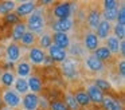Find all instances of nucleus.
Segmentation results:
<instances>
[{
    "label": "nucleus",
    "instance_id": "nucleus-1",
    "mask_svg": "<svg viewBox=\"0 0 125 110\" xmlns=\"http://www.w3.org/2000/svg\"><path fill=\"white\" fill-rule=\"evenodd\" d=\"M24 23L28 31L34 32L35 35H39L41 32H43L47 26V16H46L44 7H39L38 5L35 8V11L24 20Z\"/></svg>",
    "mask_w": 125,
    "mask_h": 110
},
{
    "label": "nucleus",
    "instance_id": "nucleus-2",
    "mask_svg": "<svg viewBox=\"0 0 125 110\" xmlns=\"http://www.w3.org/2000/svg\"><path fill=\"white\" fill-rule=\"evenodd\" d=\"M73 3L70 1H54L50 8V13L54 18V20H61V19L71 18L73 15Z\"/></svg>",
    "mask_w": 125,
    "mask_h": 110
},
{
    "label": "nucleus",
    "instance_id": "nucleus-3",
    "mask_svg": "<svg viewBox=\"0 0 125 110\" xmlns=\"http://www.w3.org/2000/svg\"><path fill=\"white\" fill-rule=\"evenodd\" d=\"M61 71H62V75L69 80H74L78 78L79 75V64L78 60L74 58H70L69 56L65 62L61 63Z\"/></svg>",
    "mask_w": 125,
    "mask_h": 110
},
{
    "label": "nucleus",
    "instance_id": "nucleus-4",
    "mask_svg": "<svg viewBox=\"0 0 125 110\" xmlns=\"http://www.w3.org/2000/svg\"><path fill=\"white\" fill-rule=\"evenodd\" d=\"M1 102L6 107L14 110V109H18L20 106V102H22V97L14 90V89H4L1 91Z\"/></svg>",
    "mask_w": 125,
    "mask_h": 110
},
{
    "label": "nucleus",
    "instance_id": "nucleus-5",
    "mask_svg": "<svg viewBox=\"0 0 125 110\" xmlns=\"http://www.w3.org/2000/svg\"><path fill=\"white\" fill-rule=\"evenodd\" d=\"M101 19V5L98 3H94L92 7L87 10V15H86V26H87V30L89 31H95L97 26L100 24Z\"/></svg>",
    "mask_w": 125,
    "mask_h": 110
},
{
    "label": "nucleus",
    "instance_id": "nucleus-6",
    "mask_svg": "<svg viewBox=\"0 0 125 110\" xmlns=\"http://www.w3.org/2000/svg\"><path fill=\"white\" fill-rule=\"evenodd\" d=\"M36 7H38V1H35V0L18 3V5H16V8H15L14 12L16 13V16L20 19V20H24V19H27L28 16L35 11Z\"/></svg>",
    "mask_w": 125,
    "mask_h": 110
},
{
    "label": "nucleus",
    "instance_id": "nucleus-7",
    "mask_svg": "<svg viewBox=\"0 0 125 110\" xmlns=\"http://www.w3.org/2000/svg\"><path fill=\"white\" fill-rule=\"evenodd\" d=\"M101 110H124V103L113 94H105L101 102Z\"/></svg>",
    "mask_w": 125,
    "mask_h": 110
},
{
    "label": "nucleus",
    "instance_id": "nucleus-8",
    "mask_svg": "<svg viewBox=\"0 0 125 110\" xmlns=\"http://www.w3.org/2000/svg\"><path fill=\"white\" fill-rule=\"evenodd\" d=\"M47 56L46 51L39 48L38 46H34L32 48H30L27 52V60L30 62L31 66H42L44 62V58Z\"/></svg>",
    "mask_w": 125,
    "mask_h": 110
},
{
    "label": "nucleus",
    "instance_id": "nucleus-9",
    "mask_svg": "<svg viewBox=\"0 0 125 110\" xmlns=\"http://www.w3.org/2000/svg\"><path fill=\"white\" fill-rule=\"evenodd\" d=\"M105 66L101 60H98L93 54H89V55L85 58L83 60V67L87 70V71L93 72V74H98V72H102L105 70Z\"/></svg>",
    "mask_w": 125,
    "mask_h": 110
},
{
    "label": "nucleus",
    "instance_id": "nucleus-10",
    "mask_svg": "<svg viewBox=\"0 0 125 110\" xmlns=\"http://www.w3.org/2000/svg\"><path fill=\"white\" fill-rule=\"evenodd\" d=\"M74 27V19L67 18V19H61V20H52L50 23V30L52 32H65L67 34L70 30Z\"/></svg>",
    "mask_w": 125,
    "mask_h": 110
},
{
    "label": "nucleus",
    "instance_id": "nucleus-11",
    "mask_svg": "<svg viewBox=\"0 0 125 110\" xmlns=\"http://www.w3.org/2000/svg\"><path fill=\"white\" fill-rule=\"evenodd\" d=\"M82 46H83L85 50L90 51V52H94V51L101 46V42H100V39L95 36L94 32L87 30L83 34V38H82Z\"/></svg>",
    "mask_w": 125,
    "mask_h": 110
},
{
    "label": "nucleus",
    "instance_id": "nucleus-12",
    "mask_svg": "<svg viewBox=\"0 0 125 110\" xmlns=\"http://www.w3.org/2000/svg\"><path fill=\"white\" fill-rule=\"evenodd\" d=\"M20 105H22L23 110H38L39 106H41V98H39L38 94L28 91L27 94L23 95Z\"/></svg>",
    "mask_w": 125,
    "mask_h": 110
},
{
    "label": "nucleus",
    "instance_id": "nucleus-13",
    "mask_svg": "<svg viewBox=\"0 0 125 110\" xmlns=\"http://www.w3.org/2000/svg\"><path fill=\"white\" fill-rule=\"evenodd\" d=\"M85 91H86L87 97H89L92 106H100L105 94H104L101 90H98L93 83H87L86 87H85Z\"/></svg>",
    "mask_w": 125,
    "mask_h": 110
},
{
    "label": "nucleus",
    "instance_id": "nucleus-14",
    "mask_svg": "<svg viewBox=\"0 0 125 110\" xmlns=\"http://www.w3.org/2000/svg\"><path fill=\"white\" fill-rule=\"evenodd\" d=\"M46 54L54 63H62V62H65L66 59L69 58L67 50L59 48V47H57V46H54V44L46 51Z\"/></svg>",
    "mask_w": 125,
    "mask_h": 110
},
{
    "label": "nucleus",
    "instance_id": "nucleus-15",
    "mask_svg": "<svg viewBox=\"0 0 125 110\" xmlns=\"http://www.w3.org/2000/svg\"><path fill=\"white\" fill-rule=\"evenodd\" d=\"M6 58L10 63H15L22 59V47L18 43H10L6 48Z\"/></svg>",
    "mask_w": 125,
    "mask_h": 110
},
{
    "label": "nucleus",
    "instance_id": "nucleus-16",
    "mask_svg": "<svg viewBox=\"0 0 125 110\" xmlns=\"http://www.w3.org/2000/svg\"><path fill=\"white\" fill-rule=\"evenodd\" d=\"M14 72L18 78H24V79H27L31 75V72H32V66L30 64V62L27 59H20L16 63V66H15Z\"/></svg>",
    "mask_w": 125,
    "mask_h": 110
},
{
    "label": "nucleus",
    "instance_id": "nucleus-17",
    "mask_svg": "<svg viewBox=\"0 0 125 110\" xmlns=\"http://www.w3.org/2000/svg\"><path fill=\"white\" fill-rule=\"evenodd\" d=\"M112 27H113V24H112V23H109V21L101 19L100 24L97 26V28H95V31H94L95 36L100 39V42H101V40L105 42V40L112 35Z\"/></svg>",
    "mask_w": 125,
    "mask_h": 110
},
{
    "label": "nucleus",
    "instance_id": "nucleus-18",
    "mask_svg": "<svg viewBox=\"0 0 125 110\" xmlns=\"http://www.w3.org/2000/svg\"><path fill=\"white\" fill-rule=\"evenodd\" d=\"M51 38L52 44L59 48H63V50H67L71 44L70 36H69V34H65V32H51Z\"/></svg>",
    "mask_w": 125,
    "mask_h": 110
},
{
    "label": "nucleus",
    "instance_id": "nucleus-19",
    "mask_svg": "<svg viewBox=\"0 0 125 110\" xmlns=\"http://www.w3.org/2000/svg\"><path fill=\"white\" fill-rule=\"evenodd\" d=\"M27 83H28V90H30V93L39 94L43 91V80H42V78L39 75L31 74L27 78Z\"/></svg>",
    "mask_w": 125,
    "mask_h": 110
},
{
    "label": "nucleus",
    "instance_id": "nucleus-20",
    "mask_svg": "<svg viewBox=\"0 0 125 110\" xmlns=\"http://www.w3.org/2000/svg\"><path fill=\"white\" fill-rule=\"evenodd\" d=\"M27 31V27H26V23L24 20L19 21L18 24L11 27V38H12V43H18L19 44L20 39L23 38L24 32Z\"/></svg>",
    "mask_w": 125,
    "mask_h": 110
},
{
    "label": "nucleus",
    "instance_id": "nucleus-21",
    "mask_svg": "<svg viewBox=\"0 0 125 110\" xmlns=\"http://www.w3.org/2000/svg\"><path fill=\"white\" fill-rule=\"evenodd\" d=\"M92 54L98 59V60L102 62L104 64H106V63H112V62H113V59H114V56L112 55V52H110V51H109L104 44H102V46H100V47H98L97 50L94 51V52H92Z\"/></svg>",
    "mask_w": 125,
    "mask_h": 110
},
{
    "label": "nucleus",
    "instance_id": "nucleus-22",
    "mask_svg": "<svg viewBox=\"0 0 125 110\" xmlns=\"http://www.w3.org/2000/svg\"><path fill=\"white\" fill-rule=\"evenodd\" d=\"M36 46L42 50L47 51L50 47L52 46V38H51V32L50 31H46L44 30L43 32H41L38 36V40H36Z\"/></svg>",
    "mask_w": 125,
    "mask_h": 110
},
{
    "label": "nucleus",
    "instance_id": "nucleus-23",
    "mask_svg": "<svg viewBox=\"0 0 125 110\" xmlns=\"http://www.w3.org/2000/svg\"><path fill=\"white\" fill-rule=\"evenodd\" d=\"M36 40H38V35H35L34 32H31V31H26L24 32V35H23V38L20 39V42H19V46L22 48H32L34 46H36Z\"/></svg>",
    "mask_w": 125,
    "mask_h": 110
},
{
    "label": "nucleus",
    "instance_id": "nucleus-24",
    "mask_svg": "<svg viewBox=\"0 0 125 110\" xmlns=\"http://www.w3.org/2000/svg\"><path fill=\"white\" fill-rule=\"evenodd\" d=\"M73 95H74L77 103L79 105V107H81V109H85V107H90V106H92L90 99H89V97H87L85 89H77V90L73 93Z\"/></svg>",
    "mask_w": 125,
    "mask_h": 110
},
{
    "label": "nucleus",
    "instance_id": "nucleus-25",
    "mask_svg": "<svg viewBox=\"0 0 125 110\" xmlns=\"http://www.w3.org/2000/svg\"><path fill=\"white\" fill-rule=\"evenodd\" d=\"M16 79V75L12 70H6V71L1 72V77H0V83L4 89H12L14 82Z\"/></svg>",
    "mask_w": 125,
    "mask_h": 110
},
{
    "label": "nucleus",
    "instance_id": "nucleus-26",
    "mask_svg": "<svg viewBox=\"0 0 125 110\" xmlns=\"http://www.w3.org/2000/svg\"><path fill=\"white\" fill-rule=\"evenodd\" d=\"M120 43H121V40H118L116 36H113V35H110V36L108 38V39L105 40V47L108 48L109 51L112 52V55L114 56V58H118V52H120Z\"/></svg>",
    "mask_w": 125,
    "mask_h": 110
},
{
    "label": "nucleus",
    "instance_id": "nucleus-27",
    "mask_svg": "<svg viewBox=\"0 0 125 110\" xmlns=\"http://www.w3.org/2000/svg\"><path fill=\"white\" fill-rule=\"evenodd\" d=\"M18 3L19 1H16V0H1L0 1V18L14 12Z\"/></svg>",
    "mask_w": 125,
    "mask_h": 110
},
{
    "label": "nucleus",
    "instance_id": "nucleus-28",
    "mask_svg": "<svg viewBox=\"0 0 125 110\" xmlns=\"http://www.w3.org/2000/svg\"><path fill=\"white\" fill-rule=\"evenodd\" d=\"M93 85H94L98 90L102 91L104 94H112V91H113L110 82H109L108 79H105V78H95V79L93 80Z\"/></svg>",
    "mask_w": 125,
    "mask_h": 110
},
{
    "label": "nucleus",
    "instance_id": "nucleus-29",
    "mask_svg": "<svg viewBox=\"0 0 125 110\" xmlns=\"http://www.w3.org/2000/svg\"><path fill=\"white\" fill-rule=\"evenodd\" d=\"M14 90L16 91L19 95H24V94H27L28 91V83H27V79H24V78H18L15 79L14 82Z\"/></svg>",
    "mask_w": 125,
    "mask_h": 110
},
{
    "label": "nucleus",
    "instance_id": "nucleus-30",
    "mask_svg": "<svg viewBox=\"0 0 125 110\" xmlns=\"http://www.w3.org/2000/svg\"><path fill=\"white\" fill-rule=\"evenodd\" d=\"M62 101L65 102L66 107H67L69 110H81V107H79L78 103H77V101H75V98H74V95H73L71 91H66Z\"/></svg>",
    "mask_w": 125,
    "mask_h": 110
},
{
    "label": "nucleus",
    "instance_id": "nucleus-31",
    "mask_svg": "<svg viewBox=\"0 0 125 110\" xmlns=\"http://www.w3.org/2000/svg\"><path fill=\"white\" fill-rule=\"evenodd\" d=\"M112 35L116 36L118 40H125V26L114 23L112 27Z\"/></svg>",
    "mask_w": 125,
    "mask_h": 110
},
{
    "label": "nucleus",
    "instance_id": "nucleus-32",
    "mask_svg": "<svg viewBox=\"0 0 125 110\" xmlns=\"http://www.w3.org/2000/svg\"><path fill=\"white\" fill-rule=\"evenodd\" d=\"M116 23L121 24V26H125V1H120V4H118Z\"/></svg>",
    "mask_w": 125,
    "mask_h": 110
},
{
    "label": "nucleus",
    "instance_id": "nucleus-33",
    "mask_svg": "<svg viewBox=\"0 0 125 110\" xmlns=\"http://www.w3.org/2000/svg\"><path fill=\"white\" fill-rule=\"evenodd\" d=\"M1 19H3V23L7 24V26H10V27H12V26H15V24H18L19 21H22V20H20V19L16 16V13H15V12L8 13V15L3 16Z\"/></svg>",
    "mask_w": 125,
    "mask_h": 110
},
{
    "label": "nucleus",
    "instance_id": "nucleus-34",
    "mask_svg": "<svg viewBox=\"0 0 125 110\" xmlns=\"http://www.w3.org/2000/svg\"><path fill=\"white\" fill-rule=\"evenodd\" d=\"M47 110H69V109L66 107L65 102L62 99H52V101H50Z\"/></svg>",
    "mask_w": 125,
    "mask_h": 110
},
{
    "label": "nucleus",
    "instance_id": "nucleus-35",
    "mask_svg": "<svg viewBox=\"0 0 125 110\" xmlns=\"http://www.w3.org/2000/svg\"><path fill=\"white\" fill-rule=\"evenodd\" d=\"M120 3L117 0H104L101 3V8L102 10H113V8H118Z\"/></svg>",
    "mask_w": 125,
    "mask_h": 110
},
{
    "label": "nucleus",
    "instance_id": "nucleus-36",
    "mask_svg": "<svg viewBox=\"0 0 125 110\" xmlns=\"http://www.w3.org/2000/svg\"><path fill=\"white\" fill-rule=\"evenodd\" d=\"M117 70H118L120 78L124 79L125 78V62H124V59H120L118 60V63H117Z\"/></svg>",
    "mask_w": 125,
    "mask_h": 110
},
{
    "label": "nucleus",
    "instance_id": "nucleus-37",
    "mask_svg": "<svg viewBox=\"0 0 125 110\" xmlns=\"http://www.w3.org/2000/svg\"><path fill=\"white\" fill-rule=\"evenodd\" d=\"M42 66H46V67H54V66H55V63L49 58V56H46V58H44V62H43V64H42Z\"/></svg>",
    "mask_w": 125,
    "mask_h": 110
},
{
    "label": "nucleus",
    "instance_id": "nucleus-38",
    "mask_svg": "<svg viewBox=\"0 0 125 110\" xmlns=\"http://www.w3.org/2000/svg\"><path fill=\"white\" fill-rule=\"evenodd\" d=\"M81 110H94V107L90 106V107H85V109H81Z\"/></svg>",
    "mask_w": 125,
    "mask_h": 110
},
{
    "label": "nucleus",
    "instance_id": "nucleus-39",
    "mask_svg": "<svg viewBox=\"0 0 125 110\" xmlns=\"http://www.w3.org/2000/svg\"><path fill=\"white\" fill-rule=\"evenodd\" d=\"M1 106H3V102H1V98H0V110L3 109V107H1Z\"/></svg>",
    "mask_w": 125,
    "mask_h": 110
},
{
    "label": "nucleus",
    "instance_id": "nucleus-40",
    "mask_svg": "<svg viewBox=\"0 0 125 110\" xmlns=\"http://www.w3.org/2000/svg\"><path fill=\"white\" fill-rule=\"evenodd\" d=\"M38 110H47V109H41V107H39V109Z\"/></svg>",
    "mask_w": 125,
    "mask_h": 110
}]
</instances>
